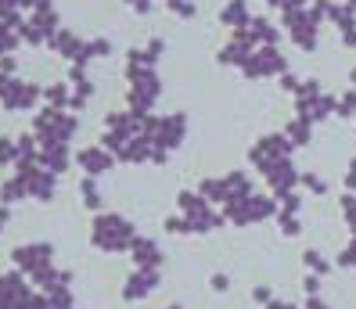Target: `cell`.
<instances>
[{
    "label": "cell",
    "instance_id": "cell-14",
    "mask_svg": "<svg viewBox=\"0 0 356 309\" xmlns=\"http://www.w3.org/2000/svg\"><path fill=\"white\" fill-rule=\"evenodd\" d=\"M18 176H22V183H26V194L33 198V201H54V191H58V176L51 173V169H44L36 162V166H22V169H15Z\"/></svg>",
    "mask_w": 356,
    "mask_h": 309
},
{
    "label": "cell",
    "instance_id": "cell-19",
    "mask_svg": "<svg viewBox=\"0 0 356 309\" xmlns=\"http://www.w3.org/2000/svg\"><path fill=\"white\" fill-rule=\"evenodd\" d=\"M29 309H76L72 287H54V292H36Z\"/></svg>",
    "mask_w": 356,
    "mask_h": 309
},
{
    "label": "cell",
    "instance_id": "cell-25",
    "mask_svg": "<svg viewBox=\"0 0 356 309\" xmlns=\"http://www.w3.org/2000/svg\"><path fill=\"white\" fill-rule=\"evenodd\" d=\"M277 223H281V234H284V237H299V234H302L299 212H281V209H277Z\"/></svg>",
    "mask_w": 356,
    "mask_h": 309
},
{
    "label": "cell",
    "instance_id": "cell-4",
    "mask_svg": "<svg viewBox=\"0 0 356 309\" xmlns=\"http://www.w3.org/2000/svg\"><path fill=\"white\" fill-rule=\"evenodd\" d=\"M270 216H277V201L266 198V194H256V191L223 205V219L234 223V226H252V223H263Z\"/></svg>",
    "mask_w": 356,
    "mask_h": 309
},
{
    "label": "cell",
    "instance_id": "cell-16",
    "mask_svg": "<svg viewBox=\"0 0 356 309\" xmlns=\"http://www.w3.org/2000/svg\"><path fill=\"white\" fill-rule=\"evenodd\" d=\"M159 281H162V270H144V266H137V270L127 277V284H122V299H127V302L148 299L159 287Z\"/></svg>",
    "mask_w": 356,
    "mask_h": 309
},
{
    "label": "cell",
    "instance_id": "cell-28",
    "mask_svg": "<svg viewBox=\"0 0 356 309\" xmlns=\"http://www.w3.org/2000/svg\"><path fill=\"white\" fill-rule=\"evenodd\" d=\"M302 262H306V270H313L317 277H327V274H331V266L324 262V256H321L317 249H309V252L302 256Z\"/></svg>",
    "mask_w": 356,
    "mask_h": 309
},
{
    "label": "cell",
    "instance_id": "cell-33",
    "mask_svg": "<svg viewBox=\"0 0 356 309\" xmlns=\"http://www.w3.org/2000/svg\"><path fill=\"white\" fill-rule=\"evenodd\" d=\"M270 8H281V11H296V8H306V0H266Z\"/></svg>",
    "mask_w": 356,
    "mask_h": 309
},
{
    "label": "cell",
    "instance_id": "cell-18",
    "mask_svg": "<svg viewBox=\"0 0 356 309\" xmlns=\"http://www.w3.org/2000/svg\"><path fill=\"white\" fill-rule=\"evenodd\" d=\"M130 256H134V266H144V270H162V259H165L162 256V244L152 241V237H137Z\"/></svg>",
    "mask_w": 356,
    "mask_h": 309
},
{
    "label": "cell",
    "instance_id": "cell-31",
    "mask_svg": "<svg viewBox=\"0 0 356 309\" xmlns=\"http://www.w3.org/2000/svg\"><path fill=\"white\" fill-rule=\"evenodd\" d=\"M339 266H346V270H356V237L339 252Z\"/></svg>",
    "mask_w": 356,
    "mask_h": 309
},
{
    "label": "cell",
    "instance_id": "cell-40",
    "mask_svg": "<svg viewBox=\"0 0 356 309\" xmlns=\"http://www.w3.org/2000/svg\"><path fill=\"white\" fill-rule=\"evenodd\" d=\"M165 309H184V306H165Z\"/></svg>",
    "mask_w": 356,
    "mask_h": 309
},
{
    "label": "cell",
    "instance_id": "cell-12",
    "mask_svg": "<svg viewBox=\"0 0 356 309\" xmlns=\"http://www.w3.org/2000/svg\"><path fill=\"white\" fill-rule=\"evenodd\" d=\"M58 29H61L58 11H54V8H44V11H33L29 18H22L18 36H22L26 44H33V47H44V44H51V36H54Z\"/></svg>",
    "mask_w": 356,
    "mask_h": 309
},
{
    "label": "cell",
    "instance_id": "cell-5",
    "mask_svg": "<svg viewBox=\"0 0 356 309\" xmlns=\"http://www.w3.org/2000/svg\"><path fill=\"white\" fill-rule=\"evenodd\" d=\"M321 15H324V0H317V11H313V8H296V11H284V29H288L291 44H296L299 51H313V47H317Z\"/></svg>",
    "mask_w": 356,
    "mask_h": 309
},
{
    "label": "cell",
    "instance_id": "cell-13",
    "mask_svg": "<svg viewBox=\"0 0 356 309\" xmlns=\"http://www.w3.org/2000/svg\"><path fill=\"white\" fill-rule=\"evenodd\" d=\"M11 262L15 270H22L26 277L47 270V266L54 262V244L51 241H29V244H18V249L11 252Z\"/></svg>",
    "mask_w": 356,
    "mask_h": 309
},
{
    "label": "cell",
    "instance_id": "cell-9",
    "mask_svg": "<svg viewBox=\"0 0 356 309\" xmlns=\"http://www.w3.org/2000/svg\"><path fill=\"white\" fill-rule=\"evenodd\" d=\"M238 72L245 79H270V76H284L288 72V61L281 58V51L274 44H266V47H256L252 54H248L245 65Z\"/></svg>",
    "mask_w": 356,
    "mask_h": 309
},
{
    "label": "cell",
    "instance_id": "cell-1",
    "mask_svg": "<svg viewBox=\"0 0 356 309\" xmlns=\"http://www.w3.org/2000/svg\"><path fill=\"white\" fill-rule=\"evenodd\" d=\"M177 209H180V216H165V231L170 234H213L227 223L223 212H216L213 201L198 191H180Z\"/></svg>",
    "mask_w": 356,
    "mask_h": 309
},
{
    "label": "cell",
    "instance_id": "cell-35",
    "mask_svg": "<svg viewBox=\"0 0 356 309\" xmlns=\"http://www.w3.org/2000/svg\"><path fill=\"white\" fill-rule=\"evenodd\" d=\"M15 69H18V61L8 54V58H0V72H8V76H15Z\"/></svg>",
    "mask_w": 356,
    "mask_h": 309
},
{
    "label": "cell",
    "instance_id": "cell-15",
    "mask_svg": "<svg viewBox=\"0 0 356 309\" xmlns=\"http://www.w3.org/2000/svg\"><path fill=\"white\" fill-rule=\"evenodd\" d=\"M76 166L87 173V176H104V173H112L115 155L104 148V144H90V148H79L76 151Z\"/></svg>",
    "mask_w": 356,
    "mask_h": 309
},
{
    "label": "cell",
    "instance_id": "cell-39",
    "mask_svg": "<svg viewBox=\"0 0 356 309\" xmlns=\"http://www.w3.org/2000/svg\"><path fill=\"white\" fill-rule=\"evenodd\" d=\"M346 8H349V11H353V15H356V0H349V4H346Z\"/></svg>",
    "mask_w": 356,
    "mask_h": 309
},
{
    "label": "cell",
    "instance_id": "cell-22",
    "mask_svg": "<svg viewBox=\"0 0 356 309\" xmlns=\"http://www.w3.org/2000/svg\"><path fill=\"white\" fill-rule=\"evenodd\" d=\"M29 194H26V183H22V176L18 173H11L4 183H0V205H18V201H26Z\"/></svg>",
    "mask_w": 356,
    "mask_h": 309
},
{
    "label": "cell",
    "instance_id": "cell-6",
    "mask_svg": "<svg viewBox=\"0 0 356 309\" xmlns=\"http://www.w3.org/2000/svg\"><path fill=\"white\" fill-rule=\"evenodd\" d=\"M40 101H44V87L0 72V105H4L8 112H33Z\"/></svg>",
    "mask_w": 356,
    "mask_h": 309
},
{
    "label": "cell",
    "instance_id": "cell-29",
    "mask_svg": "<svg viewBox=\"0 0 356 309\" xmlns=\"http://www.w3.org/2000/svg\"><path fill=\"white\" fill-rule=\"evenodd\" d=\"M18 148H15V137H0V166H15Z\"/></svg>",
    "mask_w": 356,
    "mask_h": 309
},
{
    "label": "cell",
    "instance_id": "cell-26",
    "mask_svg": "<svg viewBox=\"0 0 356 309\" xmlns=\"http://www.w3.org/2000/svg\"><path fill=\"white\" fill-rule=\"evenodd\" d=\"M18 40H22V36H18V29H15V26L0 22V58H8V54L18 47Z\"/></svg>",
    "mask_w": 356,
    "mask_h": 309
},
{
    "label": "cell",
    "instance_id": "cell-37",
    "mask_svg": "<svg viewBox=\"0 0 356 309\" xmlns=\"http://www.w3.org/2000/svg\"><path fill=\"white\" fill-rule=\"evenodd\" d=\"M8 223H11V205H0V234H4Z\"/></svg>",
    "mask_w": 356,
    "mask_h": 309
},
{
    "label": "cell",
    "instance_id": "cell-10",
    "mask_svg": "<svg viewBox=\"0 0 356 309\" xmlns=\"http://www.w3.org/2000/svg\"><path fill=\"white\" fill-rule=\"evenodd\" d=\"M33 299H36V287L22 270L0 274V309H29Z\"/></svg>",
    "mask_w": 356,
    "mask_h": 309
},
{
    "label": "cell",
    "instance_id": "cell-2",
    "mask_svg": "<svg viewBox=\"0 0 356 309\" xmlns=\"http://www.w3.org/2000/svg\"><path fill=\"white\" fill-rule=\"evenodd\" d=\"M134 241H137V231H134V223L122 216V212H97L94 223H90V244L97 252H130L134 249Z\"/></svg>",
    "mask_w": 356,
    "mask_h": 309
},
{
    "label": "cell",
    "instance_id": "cell-11",
    "mask_svg": "<svg viewBox=\"0 0 356 309\" xmlns=\"http://www.w3.org/2000/svg\"><path fill=\"white\" fill-rule=\"evenodd\" d=\"M248 158H252L256 173H263V169L274 166V162L291 158V140L284 137V130H281V133H266V137H259V140L252 144V151H248Z\"/></svg>",
    "mask_w": 356,
    "mask_h": 309
},
{
    "label": "cell",
    "instance_id": "cell-23",
    "mask_svg": "<svg viewBox=\"0 0 356 309\" xmlns=\"http://www.w3.org/2000/svg\"><path fill=\"white\" fill-rule=\"evenodd\" d=\"M79 198H83V205H87V209L101 212L104 194H101V187H97V176H83V180H79Z\"/></svg>",
    "mask_w": 356,
    "mask_h": 309
},
{
    "label": "cell",
    "instance_id": "cell-21",
    "mask_svg": "<svg viewBox=\"0 0 356 309\" xmlns=\"http://www.w3.org/2000/svg\"><path fill=\"white\" fill-rule=\"evenodd\" d=\"M284 137L291 140V148H306V144L313 140V122H306L302 115H296V119L284 126Z\"/></svg>",
    "mask_w": 356,
    "mask_h": 309
},
{
    "label": "cell",
    "instance_id": "cell-17",
    "mask_svg": "<svg viewBox=\"0 0 356 309\" xmlns=\"http://www.w3.org/2000/svg\"><path fill=\"white\" fill-rule=\"evenodd\" d=\"M40 166L51 169L54 176H61L69 166H72V151H69V144H40Z\"/></svg>",
    "mask_w": 356,
    "mask_h": 309
},
{
    "label": "cell",
    "instance_id": "cell-8",
    "mask_svg": "<svg viewBox=\"0 0 356 309\" xmlns=\"http://www.w3.org/2000/svg\"><path fill=\"white\" fill-rule=\"evenodd\" d=\"M159 97H162V79H159V72H155V69L130 76V90H127L130 112H137V115H148V112L155 108V101H159Z\"/></svg>",
    "mask_w": 356,
    "mask_h": 309
},
{
    "label": "cell",
    "instance_id": "cell-27",
    "mask_svg": "<svg viewBox=\"0 0 356 309\" xmlns=\"http://www.w3.org/2000/svg\"><path fill=\"white\" fill-rule=\"evenodd\" d=\"M165 8H170L177 18H184V22L198 18V4H195V0H165Z\"/></svg>",
    "mask_w": 356,
    "mask_h": 309
},
{
    "label": "cell",
    "instance_id": "cell-20",
    "mask_svg": "<svg viewBox=\"0 0 356 309\" xmlns=\"http://www.w3.org/2000/svg\"><path fill=\"white\" fill-rule=\"evenodd\" d=\"M220 22L227 26V29H245L248 22H252V11H248V0H230V4L220 11Z\"/></svg>",
    "mask_w": 356,
    "mask_h": 309
},
{
    "label": "cell",
    "instance_id": "cell-7",
    "mask_svg": "<svg viewBox=\"0 0 356 309\" xmlns=\"http://www.w3.org/2000/svg\"><path fill=\"white\" fill-rule=\"evenodd\" d=\"M334 101L339 97H331L317 79H306V83L296 90V108H299V115L306 119V122H324L327 115H334Z\"/></svg>",
    "mask_w": 356,
    "mask_h": 309
},
{
    "label": "cell",
    "instance_id": "cell-3",
    "mask_svg": "<svg viewBox=\"0 0 356 309\" xmlns=\"http://www.w3.org/2000/svg\"><path fill=\"white\" fill-rule=\"evenodd\" d=\"M79 130V119L69 115L65 108H44L33 119V137L40 144H69Z\"/></svg>",
    "mask_w": 356,
    "mask_h": 309
},
{
    "label": "cell",
    "instance_id": "cell-24",
    "mask_svg": "<svg viewBox=\"0 0 356 309\" xmlns=\"http://www.w3.org/2000/svg\"><path fill=\"white\" fill-rule=\"evenodd\" d=\"M44 101H47V108H69V105H72L69 83H51V87H44Z\"/></svg>",
    "mask_w": 356,
    "mask_h": 309
},
{
    "label": "cell",
    "instance_id": "cell-38",
    "mask_svg": "<svg viewBox=\"0 0 356 309\" xmlns=\"http://www.w3.org/2000/svg\"><path fill=\"white\" fill-rule=\"evenodd\" d=\"M302 309H327V302H321L317 295H309V302H306Z\"/></svg>",
    "mask_w": 356,
    "mask_h": 309
},
{
    "label": "cell",
    "instance_id": "cell-41",
    "mask_svg": "<svg viewBox=\"0 0 356 309\" xmlns=\"http://www.w3.org/2000/svg\"><path fill=\"white\" fill-rule=\"evenodd\" d=\"M353 87H356V72H353Z\"/></svg>",
    "mask_w": 356,
    "mask_h": 309
},
{
    "label": "cell",
    "instance_id": "cell-30",
    "mask_svg": "<svg viewBox=\"0 0 356 309\" xmlns=\"http://www.w3.org/2000/svg\"><path fill=\"white\" fill-rule=\"evenodd\" d=\"M299 183H302L306 191H313V194H327V180H324V176H313V173H302V176H299Z\"/></svg>",
    "mask_w": 356,
    "mask_h": 309
},
{
    "label": "cell",
    "instance_id": "cell-32",
    "mask_svg": "<svg viewBox=\"0 0 356 309\" xmlns=\"http://www.w3.org/2000/svg\"><path fill=\"white\" fill-rule=\"evenodd\" d=\"M252 302H259V306H270V302H274V292H270L266 284H259V287H252Z\"/></svg>",
    "mask_w": 356,
    "mask_h": 309
},
{
    "label": "cell",
    "instance_id": "cell-34",
    "mask_svg": "<svg viewBox=\"0 0 356 309\" xmlns=\"http://www.w3.org/2000/svg\"><path fill=\"white\" fill-rule=\"evenodd\" d=\"M230 287V277L227 274H213V292H227Z\"/></svg>",
    "mask_w": 356,
    "mask_h": 309
},
{
    "label": "cell",
    "instance_id": "cell-36",
    "mask_svg": "<svg viewBox=\"0 0 356 309\" xmlns=\"http://www.w3.org/2000/svg\"><path fill=\"white\" fill-rule=\"evenodd\" d=\"M346 187H349V191H356V158L349 162V173H346Z\"/></svg>",
    "mask_w": 356,
    "mask_h": 309
}]
</instances>
